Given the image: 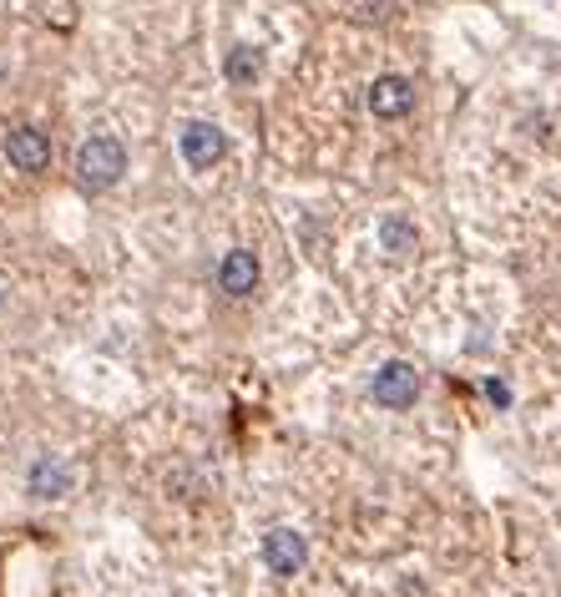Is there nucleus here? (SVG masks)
<instances>
[{
  "label": "nucleus",
  "mask_w": 561,
  "mask_h": 597,
  "mask_svg": "<svg viewBox=\"0 0 561 597\" xmlns=\"http://www.w3.org/2000/svg\"><path fill=\"white\" fill-rule=\"evenodd\" d=\"M71 173H77V187L81 193H112L127 173V147L117 137L106 133H92L87 142L77 147V162H71Z\"/></svg>",
  "instance_id": "nucleus-1"
},
{
  "label": "nucleus",
  "mask_w": 561,
  "mask_h": 597,
  "mask_svg": "<svg viewBox=\"0 0 561 597\" xmlns=\"http://www.w3.org/2000/svg\"><path fill=\"white\" fill-rule=\"evenodd\" d=\"M420 390H425V380H420V370L410 359H385L375 370V380H369V400L379 411H410L420 400Z\"/></svg>",
  "instance_id": "nucleus-2"
},
{
  "label": "nucleus",
  "mask_w": 561,
  "mask_h": 597,
  "mask_svg": "<svg viewBox=\"0 0 561 597\" xmlns=\"http://www.w3.org/2000/svg\"><path fill=\"white\" fill-rule=\"evenodd\" d=\"M259 552H263V567L274 572L278 583H294L309 567V537L299 527H268Z\"/></svg>",
  "instance_id": "nucleus-3"
},
{
  "label": "nucleus",
  "mask_w": 561,
  "mask_h": 597,
  "mask_svg": "<svg viewBox=\"0 0 561 597\" xmlns=\"http://www.w3.org/2000/svg\"><path fill=\"white\" fill-rule=\"evenodd\" d=\"M178 152H183V162L193 168V173H213V168L228 158V137H222L218 122L193 117V122L178 127Z\"/></svg>",
  "instance_id": "nucleus-4"
},
{
  "label": "nucleus",
  "mask_w": 561,
  "mask_h": 597,
  "mask_svg": "<svg viewBox=\"0 0 561 597\" xmlns=\"http://www.w3.org/2000/svg\"><path fill=\"white\" fill-rule=\"evenodd\" d=\"M71 492H77V466H71V456L41 451L36 461L26 466V496L31 502H66Z\"/></svg>",
  "instance_id": "nucleus-5"
},
{
  "label": "nucleus",
  "mask_w": 561,
  "mask_h": 597,
  "mask_svg": "<svg viewBox=\"0 0 561 597\" xmlns=\"http://www.w3.org/2000/svg\"><path fill=\"white\" fill-rule=\"evenodd\" d=\"M365 106L375 112L379 122H400V117H410V112H415V81L400 77V71H385V77L369 81Z\"/></svg>",
  "instance_id": "nucleus-6"
},
{
  "label": "nucleus",
  "mask_w": 561,
  "mask_h": 597,
  "mask_svg": "<svg viewBox=\"0 0 561 597\" xmlns=\"http://www.w3.org/2000/svg\"><path fill=\"white\" fill-rule=\"evenodd\" d=\"M259 279H263V264H259V253L253 249H228L222 253L218 289L228 294V299H249V294L259 289Z\"/></svg>",
  "instance_id": "nucleus-7"
},
{
  "label": "nucleus",
  "mask_w": 561,
  "mask_h": 597,
  "mask_svg": "<svg viewBox=\"0 0 561 597\" xmlns=\"http://www.w3.org/2000/svg\"><path fill=\"white\" fill-rule=\"evenodd\" d=\"M5 158H11L15 173H46L51 168V137L41 127H15L5 137Z\"/></svg>",
  "instance_id": "nucleus-8"
},
{
  "label": "nucleus",
  "mask_w": 561,
  "mask_h": 597,
  "mask_svg": "<svg viewBox=\"0 0 561 597\" xmlns=\"http://www.w3.org/2000/svg\"><path fill=\"white\" fill-rule=\"evenodd\" d=\"M375 239H379V253H385V259H415L420 253V228L405 213H385L375 223Z\"/></svg>",
  "instance_id": "nucleus-9"
},
{
  "label": "nucleus",
  "mask_w": 561,
  "mask_h": 597,
  "mask_svg": "<svg viewBox=\"0 0 561 597\" xmlns=\"http://www.w3.org/2000/svg\"><path fill=\"white\" fill-rule=\"evenodd\" d=\"M222 77H228V87H253L263 77V51L259 46H233L222 56Z\"/></svg>",
  "instance_id": "nucleus-10"
},
{
  "label": "nucleus",
  "mask_w": 561,
  "mask_h": 597,
  "mask_svg": "<svg viewBox=\"0 0 561 597\" xmlns=\"http://www.w3.org/2000/svg\"><path fill=\"white\" fill-rule=\"evenodd\" d=\"M485 395L496 400V405H506V400H511V390H506V386H501V380H491V386H485Z\"/></svg>",
  "instance_id": "nucleus-11"
}]
</instances>
